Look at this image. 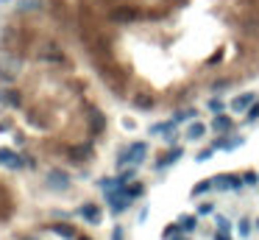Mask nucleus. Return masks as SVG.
<instances>
[{
  "instance_id": "1",
  "label": "nucleus",
  "mask_w": 259,
  "mask_h": 240,
  "mask_svg": "<svg viewBox=\"0 0 259 240\" xmlns=\"http://www.w3.org/2000/svg\"><path fill=\"white\" fill-rule=\"evenodd\" d=\"M106 198H109V207H112V212H115V215H120V212H126L128 207H131V196H128L126 190L106 193Z\"/></svg>"
},
{
  "instance_id": "2",
  "label": "nucleus",
  "mask_w": 259,
  "mask_h": 240,
  "mask_svg": "<svg viewBox=\"0 0 259 240\" xmlns=\"http://www.w3.org/2000/svg\"><path fill=\"white\" fill-rule=\"evenodd\" d=\"M0 165L9 170H20L25 165V159H23V154H17L12 148H0Z\"/></svg>"
},
{
  "instance_id": "3",
  "label": "nucleus",
  "mask_w": 259,
  "mask_h": 240,
  "mask_svg": "<svg viewBox=\"0 0 259 240\" xmlns=\"http://www.w3.org/2000/svg\"><path fill=\"white\" fill-rule=\"evenodd\" d=\"M139 17H142V14H139L137 9H131V6H120V9H115V12H112V23H117V25L137 23Z\"/></svg>"
},
{
  "instance_id": "4",
  "label": "nucleus",
  "mask_w": 259,
  "mask_h": 240,
  "mask_svg": "<svg viewBox=\"0 0 259 240\" xmlns=\"http://www.w3.org/2000/svg\"><path fill=\"white\" fill-rule=\"evenodd\" d=\"M87 123H90L92 134H103V132H106V114H103L101 109H90V112H87Z\"/></svg>"
},
{
  "instance_id": "5",
  "label": "nucleus",
  "mask_w": 259,
  "mask_h": 240,
  "mask_svg": "<svg viewBox=\"0 0 259 240\" xmlns=\"http://www.w3.org/2000/svg\"><path fill=\"white\" fill-rule=\"evenodd\" d=\"M253 103H256V95H253V92H242V95L231 98L229 109H231V112H248Z\"/></svg>"
},
{
  "instance_id": "6",
  "label": "nucleus",
  "mask_w": 259,
  "mask_h": 240,
  "mask_svg": "<svg viewBox=\"0 0 259 240\" xmlns=\"http://www.w3.org/2000/svg\"><path fill=\"white\" fill-rule=\"evenodd\" d=\"M242 185H245V182H242L240 176H231V173L229 176H226V173L215 176V187H217V190H240Z\"/></svg>"
},
{
  "instance_id": "7",
  "label": "nucleus",
  "mask_w": 259,
  "mask_h": 240,
  "mask_svg": "<svg viewBox=\"0 0 259 240\" xmlns=\"http://www.w3.org/2000/svg\"><path fill=\"white\" fill-rule=\"evenodd\" d=\"M48 187H53V190H67V187H70V179H67V173H61V170H50Z\"/></svg>"
},
{
  "instance_id": "8",
  "label": "nucleus",
  "mask_w": 259,
  "mask_h": 240,
  "mask_svg": "<svg viewBox=\"0 0 259 240\" xmlns=\"http://www.w3.org/2000/svg\"><path fill=\"white\" fill-rule=\"evenodd\" d=\"M212 129L220 132V134H223V132H234V120H231L229 114L220 112V114H215V120H212Z\"/></svg>"
},
{
  "instance_id": "9",
  "label": "nucleus",
  "mask_w": 259,
  "mask_h": 240,
  "mask_svg": "<svg viewBox=\"0 0 259 240\" xmlns=\"http://www.w3.org/2000/svg\"><path fill=\"white\" fill-rule=\"evenodd\" d=\"M145 154H148V145H145V143L128 145V162H131V165H139L145 159Z\"/></svg>"
},
{
  "instance_id": "10",
  "label": "nucleus",
  "mask_w": 259,
  "mask_h": 240,
  "mask_svg": "<svg viewBox=\"0 0 259 240\" xmlns=\"http://www.w3.org/2000/svg\"><path fill=\"white\" fill-rule=\"evenodd\" d=\"M39 59H45V62H56V65H61L64 62V53H61L56 45H45L42 50H39Z\"/></svg>"
},
{
  "instance_id": "11",
  "label": "nucleus",
  "mask_w": 259,
  "mask_h": 240,
  "mask_svg": "<svg viewBox=\"0 0 259 240\" xmlns=\"http://www.w3.org/2000/svg\"><path fill=\"white\" fill-rule=\"evenodd\" d=\"M131 103H134L137 109H142V112H145V109H153V103H156V101H153L151 92H137V95L131 98Z\"/></svg>"
},
{
  "instance_id": "12",
  "label": "nucleus",
  "mask_w": 259,
  "mask_h": 240,
  "mask_svg": "<svg viewBox=\"0 0 259 240\" xmlns=\"http://www.w3.org/2000/svg\"><path fill=\"white\" fill-rule=\"evenodd\" d=\"M14 76H17V62H14V59H3V62H0V78H3V81H12Z\"/></svg>"
},
{
  "instance_id": "13",
  "label": "nucleus",
  "mask_w": 259,
  "mask_h": 240,
  "mask_svg": "<svg viewBox=\"0 0 259 240\" xmlns=\"http://www.w3.org/2000/svg\"><path fill=\"white\" fill-rule=\"evenodd\" d=\"M90 156H92V145H75V148H70L72 162H84V159H90Z\"/></svg>"
},
{
  "instance_id": "14",
  "label": "nucleus",
  "mask_w": 259,
  "mask_h": 240,
  "mask_svg": "<svg viewBox=\"0 0 259 240\" xmlns=\"http://www.w3.org/2000/svg\"><path fill=\"white\" fill-rule=\"evenodd\" d=\"M240 145H242V137H217L215 140V148H223V151L240 148Z\"/></svg>"
},
{
  "instance_id": "15",
  "label": "nucleus",
  "mask_w": 259,
  "mask_h": 240,
  "mask_svg": "<svg viewBox=\"0 0 259 240\" xmlns=\"http://www.w3.org/2000/svg\"><path fill=\"white\" fill-rule=\"evenodd\" d=\"M78 212H81V218H87L90 223H101V210H98L95 204H84Z\"/></svg>"
},
{
  "instance_id": "16",
  "label": "nucleus",
  "mask_w": 259,
  "mask_h": 240,
  "mask_svg": "<svg viewBox=\"0 0 259 240\" xmlns=\"http://www.w3.org/2000/svg\"><path fill=\"white\" fill-rule=\"evenodd\" d=\"M173 132H176V120H170V123H153L151 126V134H156V137H167Z\"/></svg>"
},
{
  "instance_id": "17",
  "label": "nucleus",
  "mask_w": 259,
  "mask_h": 240,
  "mask_svg": "<svg viewBox=\"0 0 259 240\" xmlns=\"http://www.w3.org/2000/svg\"><path fill=\"white\" fill-rule=\"evenodd\" d=\"M184 134H187V140H201V137L206 134V126H204V123H198V120H193Z\"/></svg>"
},
{
  "instance_id": "18",
  "label": "nucleus",
  "mask_w": 259,
  "mask_h": 240,
  "mask_svg": "<svg viewBox=\"0 0 259 240\" xmlns=\"http://www.w3.org/2000/svg\"><path fill=\"white\" fill-rule=\"evenodd\" d=\"M179 156H181V148H173L170 154H164L162 159H159V162H156V168H159V170H162V168H170V165H176V162H179Z\"/></svg>"
},
{
  "instance_id": "19",
  "label": "nucleus",
  "mask_w": 259,
  "mask_h": 240,
  "mask_svg": "<svg viewBox=\"0 0 259 240\" xmlns=\"http://www.w3.org/2000/svg\"><path fill=\"white\" fill-rule=\"evenodd\" d=\"M50 232H56L59 237H64V240H75V229L67 226V223H53V226H50Z\"/></svg>"
},
{
  "instance_id": "20",
  "label": "nucleus",
  "mask_w": 259,
  "mask_h": 240,
  "mask_svg": "<svg viewBox=\"0 0 259 240\" xmlns=\"http://www.w3.org/2000/svg\"><path fill=\"white\" fill-rule=\"evenodd\" d=\"M198 117V112H195V109H179V112H176V123H193V120Z\"/></svg>"
},
{
  "instance_id": "21",
  "label": "nucleus",
  "mask_w": 259,
  "mask_h": 240,
  "mask_svg": "<svg viewBox=\"0 0 259 240\" xmlns=\"http://www.w3.org/2000/svg\"><path fill=\"white\" fill-rule=\"evenodd\" d=\"M179 226H181V232H193V229L198 226V218H195V215H184L179 221Z\"/></svg>"
},
{
  "instance_id": "22",
  "label": "nucleus",
  "mask_w": 259,
  "mask_h": 240,
  "mask_svg": "<svg viewBox=\"0 0 259 240\" xmlns=\"http://www.w3.org/2000/svg\"><path fill=\"white\" fill-rule=\"evenodd\" d=\"M212 187H215V182H198V185L193 187V196L198 198V196H204V193H209Z\"/></svg>"
},
{
  "instance_id": "23",
  "label": "nucleus",
  "mask_w": 259,
  "mask_h": 240,
  "mask_svg": "<svg viewBox=\"0 0 259 240\" xmlns=\"http://www.w3.org/2000/svg\"><path fill=\"white\" fill-rule=\"evenodd\" d=\"M123 190H126L131 198H137V196H142V193H145V187H142V185H137V182H131V185H128V187H123Z\"/></svg>"
},
{
  "instance_id": "24",
  "label": "nucleus",
  "mask_w": 259,
  "mask_h": 240,
  "mask_svg": "<svg viewBox=\"0 0 259 240\" xmlns=\"http://www.w3.org/2000/svg\"><path fill=\"white\" fill-rule=\"evenodd\" d=\"M240 234H242V237H251V221H248V218H242V221H240Z\"/></svg>"
},
{
  "instance_id": "25",
  "label": "nucleus",
  "mask_w": 259,
  "mask_h": 240,
  "mask_svg": "<svg viewBox=\"0 0 259 240\" xmlns=\"http://www.w3.org/2000/svg\"><path fill=\"white\" fill-rule=\"evenodd\" d=\"M217 229H220V232H231V223H229V218L217 215Z\"/></svg>"
},
{
  "instance_id": "26",
  "label": "nucleus",
  "mask_w": 259,
  "mask_h": 240,
  "mask_svg": "<svg viewBox=\"0 0 259 240\" xmlns=\"http://www.w3.org/2000/svg\"><path fill=\"white\" fill-rule=\"evenodd\" d=\"M259 117V103H253V106L251 109H248V112H245V120H248V123H251V120H256Z\"/></svg>"
},
{
  "instance_id": "27",
  "label": "nucleus",
  "mask_w": 259,
  "mask_h": 240,
  "mask_svg": "<svg viewBox=\"0 0 259 240\" xmlns=\"http://www.w3.org/2000/svg\"><path fill=\"white\" fill-rule=\"evenodd\" d=\"M3 98H6L12 106H20V95H17V92H3Z\"/></svg>"
},
{
  "instance_id": "28",
  "label": "nucleus",
  "mask_w": 259,
  "mask_h": 240,
  "mask_svg": "<svg viewBox=\"0 0 259 240\" xmlns=\"http://www.w3.org/2000/svg\"><path fill=\"white\" fill-rule=\"evenodd\" d=\"M209 109H212L215 114H220V112H223V103L217 101V98H212V101H209Z\"/></svg>"
},
{
  "instance_id": "29",
  "label": "nucleus",
  "mask_w": 259,
  "mask_h": 240,
  "mask_svg": "<svg viewBox=\"0 0 259 240\" xmlns=\"http://www.w3.org/2000/svg\"><path fill=\"white\" fill-rule=\"evenodd\" d=\"M209 212H215V207H212L209 201H204V204L198 207V215H209Z\"/></svg>"
},
{
  "instance_id": "30",
  "label": "nucleus",
  "mask_w": 259,
  "mask_h": 240,
  "mask_svg": "<svg viewBox=\"0 0 259 240\" xmlns=\"http://www.w3.org/2000/svg\"><path fill=\"white\" fill-rule=\"evenodd\" d=\"M242 182L253 187V185H256V182H259V176H256V173H253V170H251V173H245V176H242Z\"/></svg>"
},
{
  "instance_id": "31",
  "label": "nucleus",
  "mask_w": 259,
  "mask_h": 240,
  "mask_svg": "<svg viewBox=\"0 0 259 240\" xmlns=\"http://www.w3.org/2000/svg\"><path fill=\"white\" fill-rule=\"evenodd\" d=\"M212 156V148H206V151H201L198 156H195V159H198V162H206V159H209Z\"/></svg>"
},
{
  "instance_id": "32",
  "label": "nucleus",
  "mask_w": 259,
  "mask_h": 240,
  "mask_svg": "<svg viewBox=\"0 0 259 240\" xmlns=\"http://www.w3.org/2000/svg\"><path fill=\"white\" fill-rule=\"evenodd\" d=\"M39 6V0H25V3H20V9H36Z\"/></svg>"
},
{
  "instance_id": "33",
  "label": "nucleus",
  "mask_w": 259,
  "mask_h": 240,
  "mask_svg": "<svg viewBox=\"0 0 259 240\" xmlns=\"http://www.w3.org/2000/svg\"><path fill=\"white\" fill-rule=\"evenodd\" d=\"M215 240H231V232H220V229H217Z\"/></svg>"
},
{
  "instance_id": "34",
  "label": "nucleus",
  "mask_w": 259,
  "mask_h": 240,
  "mask_svg": "<svg viewBox=\"0 0 259 240\" xmlns=\"http://www.w3.org/2000/svg\"><path fill=\"white\" fill-rule=\"evenodd\" d=\"M226 87H229V81H217V84H215V92H223Z\"/></svg>"
},
{
  "instance_id": "35",
  "label": "nucleus",
  "mask_w": 259,
  "mask_h": 240,
  "mask_svg": "<svg viewBox=\"0 0 259 240\" xmlns=\"http://www.w3.org/2000/svg\"><path fill=\"white\" fill-rule=\"evenodd\" d=\"M112 240H123V229H120V226H117L115 232H112Z\"/></svg>"
},
{
  "instance_id": "36",
  "label": "nucleus",
  "mask_w": 259,
  "mask_h": 240,
  "mask_svg": "<svg viewBox=\"0 0 259 240\" xmlns=\"http://www.w3.org/2000/svg\"><path fill=\"white\" fill-rule=\"evenodd\" d=\"M78 240H90V237H78Z\"/></svg>"
},
{
  "instance_id": "37",
  "label": "nucleus",
  "mask_w": 259,
  "mask_h": 240,
  "mask_svg": "<svg viewBox=\"0 0 259 240\" xmlns=\"http://www.w3.org/2000/svg\"><path fill=\"white\" fill-rule=\"evenodd\" d=\"M256 226H259V223H256Z\"/></svg>"
}]
</instances>
